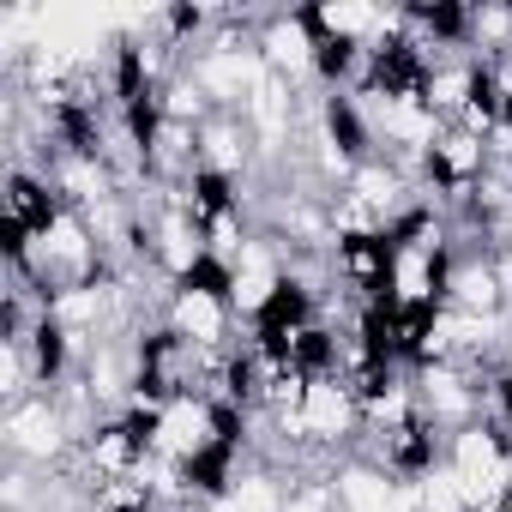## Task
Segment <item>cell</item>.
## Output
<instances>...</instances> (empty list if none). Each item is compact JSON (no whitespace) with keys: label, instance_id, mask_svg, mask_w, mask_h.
<instances>
[{"label":"cell","instance_id":"obj_2","mask_svg":"<svg viewBox=\"0 0 512 512\" xmlns=\"http://www.w3.org/2000/svg\"><path fill=\"white\" fill-rule=\"evenodd\" d=\"M253 49H260L266 73L290 79L296 91H314L320 85V37L308 25V7H272L260 37H253Z\"/></svg>","mask_w":512,"mask_h":512},{"label":"cell","instance_id":"obj_5","mask_svg":"<svg viewBox=\"0 0 512 512\" xmlns=\"http://www.w3.org/2000/svg\"><path fill=\"white\" fill-rule=\"evenodd\" d=\"M157 109H163V121H175V127H205V121L217 115V103L205 97V85L193 79V67H181V73L157 91Z\"/></svg>","mask_w":512,"mask_h":512},{"label":"cell","instance_id":"obj_4","mask_svg":"<svg viewBox=\"0 0 512 512\" xmlns=\"http://www.w3.org/2000/svg\"><path fill=\"white\" fill-rule=\"evenodd\" d=\"M253 163H260V139H253L247 115H211L199 127V169L229 175V181H247Z\"/></svg>","mask_w":512,"mask_h":512},{"label":"cell","instance_id":"obj_3","mask_svg":"<svg viewBox=\"0 0 512 512\" xmlns=\"http://www.w3.org/2000/svg\"><path fill=\"white\" fill-rule=\"evenodd\" d=\"M446 308L470 314V320H512V302L494 278L488 253H452V284H446Z\"/></svg>","mask_w":512,"mask_h":512},{"label":"cell","instance_id":"obj_1","mask_svg":"<svg viewBox=\"0 0 512 512\" xmlns=\"http://www.w3.org/2000/svg\"><path fill=\"white\" fill-rule=\"evenodd\" d=\"M0 446H7V458H19V464H31V470L49 476V470H61L79 452V434L61 416L55 392H31V398L0 410Z\"/></svg>","mask_w":512,"mask_h":512},{"label":"cell","instance_id":"obj_6","mask_svg":"<svg viewBox=\"0 0 512 512\" xmlns=\"http://www.w3.org/2000/svg\"><path fill=\"white\" fill-rule=\"evenodd\" d=\"M512 49V0H482L470 7V61H494Z\"/></svg>","mask_w":512,"mask_h":512}]
</instances>
